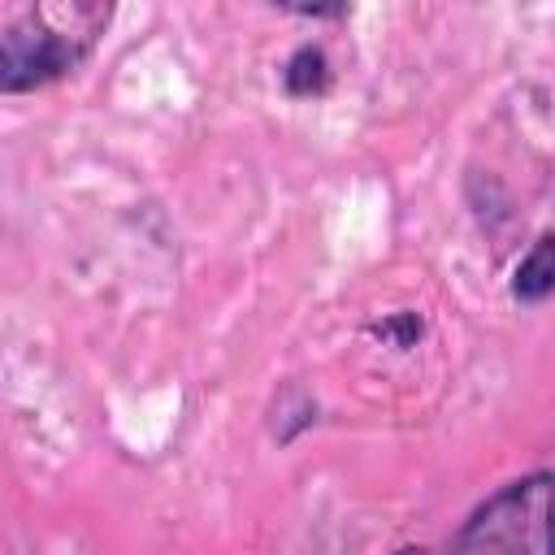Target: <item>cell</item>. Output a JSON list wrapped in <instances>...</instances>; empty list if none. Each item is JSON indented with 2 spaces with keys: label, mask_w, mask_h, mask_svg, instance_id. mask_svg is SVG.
<instances>
[{
  "label": "cell",
  "mask_w": 555,
  "mask_h": 555,
  "mask_svg": "<svg viewBox=\"0 0 555 555\" xmlns=\"http://www.w3.org/2000/svg\"><path fill=\"white\" fill-rule=\"evenodd\" d=\"M113 9L91 0L4 4L0 13V91H39L74 74L100 43Z\"/></svg>",
  "instance_id": "1"
},
{
  "label": "cell",
  "mask_w": 555,
  "mask_h": 555,
  "mask_svg": "<svg viewBox=\"0 0 555 555\" xmlns=\"http://www.w3.org/2000/svg\"><path fill=\"white\" fill-rule=\"evenodd\" d=\"M451 555H555V473L499 486L460 525Z\"/></svg>",
  "instance_id": "2"
},
{
  "label": "cell",
  "mask_w": 555,
  "mask_h": 555,
  "mask_svg": "<svg viewBox=\"0 0 555 555\" xmlns=\"http://www.w3.org/2000/svg\"><path fill=\"white\" fill-rule=\"evenodd\" d=\"M512 295L520 304H542L555 295V234H542L512 273Z\"/></svg>",
  "instance_id": "3"
},
{
  "label": "cell",
  "mask_w": 555,
  "mask_h": 555,
  "mask_svg": "<svg viewBox=\"0 0 555 555\" xmlns=\"http://www.w3.org/2000/svg\"><path fill=\"white\" fill-rule=\"evenodd\" d=\"M286 87H291L295 95H312V91L325 87V56H321V48H299V52L291 56V65H286Z\"/></svg>",
  "instance_id": "4"
},
{
  "label": "cell",
  "mask_w": 555,
  "mask_h": 555,
  "mask_svg": "<svg viewBox=\"0 0 555 555\" xmlns=\"http://www.w3.org/2000/svg\"><path fill=\"white\" fill-rule=\"evenodd\" d=\"M395 555H429V551H425V546H399Z\"/></svg>",
  "instance_id": "5"
}]
</instances>
